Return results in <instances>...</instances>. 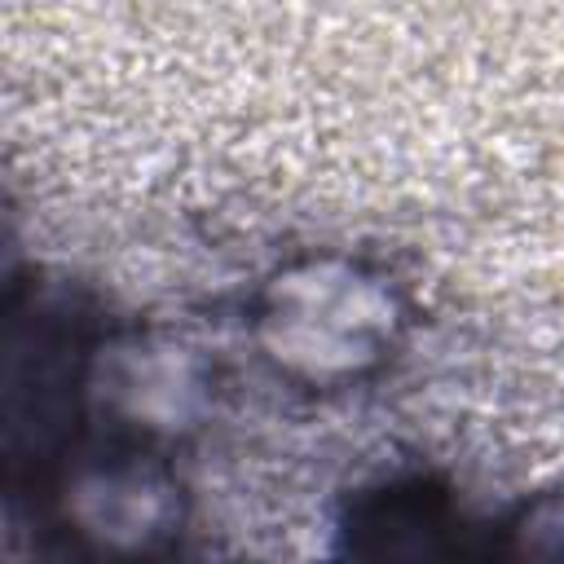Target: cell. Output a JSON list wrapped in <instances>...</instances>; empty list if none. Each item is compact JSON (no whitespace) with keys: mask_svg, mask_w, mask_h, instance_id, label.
<instances>
[{"mask_svg":"<svg viewBox=\"0 0 564 564\" xmlns=\"http://www.w3.org/2000/svg\"><path fill=\"white\" fill-rule=\"evenodd\" d=\"M410 330L401 282L344 251L278 264L251 295V339L278 379L339 392L379 375Z\"/></svg>","mask_w":564,"mask_h":564,"instance_id":"1","label":"cell"},{"mask_svg":"<svg viewBox=\"0 0 564 564\" xmlns=\"http://www.w3.org/2000/svg\"><path fill=\"white\" fill-rule=\"evenodd\" d=\"M458 516L449 494L427 476H397L366 485L348 498L339 516V538L348 555H449Z\"/></svg>","mask_w":564,"mask_h":564,"instance_id":"2","label":"cell"},{"mask_svg":"<svg viewBox=\"0 0 564 564\" xmlns=\"http://www.w3.org/2000/svg\"><path fill=\"white\" fill-rule=\"evenodd\" d=\"M502 546L498 555H520V560H564V489L524 498L502 524Z\"/></svg>","mask_w":564,"mask_h":564,"instance_id":"3","label":"cell"}]
</instances>
